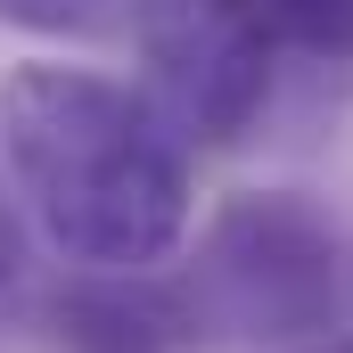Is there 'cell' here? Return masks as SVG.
<instances>
[{
	"mask_svg": "<svg viewBox=\"0 0 353 353\" xmlns=\"http://www.w3.org/2000/svg\"><path fill=\"white\" fill-rule=\"evenodd\" d=\"M140 58H148V107L181 140L230 148L271 107V83H279L288 50L239 0H165L157 25L140 33Z\"/></svg>",
	"mask_w": 353,
	"mask_h": 353,
	"instance_id": "cell-3",
	"label": "cell"
},
{
	"mask_svg": "<svg viewBox=\"0 0 353 353\" xmlns=\"http://www.w3.org/2000/svg\"><path fill=\"white\" fill-rule=\"evenodd\" d=\"M165 0H0V25L33 41H140Z\"/></svg>",
	"mask_w": 353,
	"mask_h": 353,
	"instance_id": "cell-5",
	"label": "cell"
},
{
	"mask_svg": "<svg viewBox=\"0 0 353 353\" xmlns=\"http://www.w3.org/2000/svg\"><path fill=\"white\" fill-rule=\"evenodd\" d=\"M41 321H50L58 353H181L189 345L181 296L157 271H83L41 304Z\"/></svg>",
	"mask_w": 353,
	"mask_h": 353,
	"instance_id": "cell-4",
	"label": "cell"
},
{
	"mask_svg": "<svg viewBox=\"0 0 353 353\" xmlns=\"http://www.w3.org/2000/svg\"><path fill=\"white\" fill-rule=\"evenodd\" d=\"M0 165L33 230L83 271H157L181 255L197 181L189 140L90 66H17L0 83Z\"/></svg>",
	"mask_w": 353,
	"mask_h": 353,
	"instance_id": "cell-1",
	"label": "cell"
},
{
	"mask_svg": "<svg viewBox=\"0 0 353 353\" xmlns=\"http://www.w3.org/2000/svg\"><path fill=\"white\" fill-rule=\"evenodd\" d=\"M189 337L214 345H312L345 321V247L337 222L296 189L222 197L173 279Z\"/></svg>",
	"mask_w": 353,
	"mask_h": 353,
	"instance_id": "cell-2",
	"label": "cell"
},
{
	"mask_svg": "<svg viewBox=\"0 0 353 353\" xmlns=\"http://www.w3.org/2000/svg\"><path fill=\"white\" fill-rule=\"evenodd\" d=\"M25 296V239H17V214L0 205V312Z\"/></svg>",
	"mask_w": 353,
	"mask_h": 353,
	"instance_id": "cell-6",
	"label": "cell"
}]
</instances>
